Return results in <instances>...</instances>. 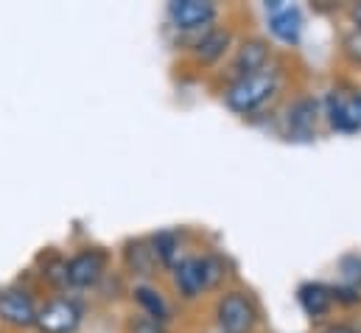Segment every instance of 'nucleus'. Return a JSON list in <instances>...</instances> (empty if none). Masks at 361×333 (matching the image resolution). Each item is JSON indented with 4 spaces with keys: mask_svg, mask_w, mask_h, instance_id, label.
Returning <instances> with one entry per match:
<instances>
[{
    "mask_svg": "<svg viewBox=\"0 0 361 333\" xmlns=\"http://www.w3.org/2000/svg\"><path fill=\"white\" fill-rule=\"evenodd\" d=\"M126 333H166V325H157V322H152L149 317L137 314L135 320H129V325H126Z\"/></svg>",
    "mask_w": 361,
    "mask_h": 333,
    "instance_id": "obj_20",
    "label": "nucleus"
},
{
    "mask_svg": "<svg viewBox=\"0 0 361 333\" xmlns=\"http://www.w3.org/2000/svg\"><path fill=\"white\" fill-rule=\"evenodd\" d=\"M166 17H169V23L180 34H190L193 37V34L216 25L219 6L213 0H171L166 6Z\"/></svg>",
    "mask_w": 361,
    "mask_h": 333,
    "instance_id": "obj_9",
    "label": "nucleus"
},
{
    "mask_svg": "<svg viewBox=\"0 0 361 333\" xmlns=\"http://www.w3.org/2000/svg\"><path fill=\"white\" fill-rule=\"evenodd\" d=\"M331 297H334V305H342V308L361 305V289L348 286V283H334L331 286Z\"/></svg>",
    "mask_w": 361,
    "mask_h": 333,
    "instance_id": "obj_18",
    "label": "nucleus"
},
{
    "mask_svg": "<svg viewBox=\"0 0 361 333\" xmlns=\"http://www.w3.org/2000/svg\"><path fill=\"white\" fill-rule=\"evenodd\" d=\"M317 333H361V325L350 320H328L317 328Z\"/></svg>",
    "mask_w": 361,
    "mask_h": 333,
    "instance_id": "obj_21",
    "label": "nucleus"
},
{
    "mask_svg": "<svg viewBox=\"0 0 361 333\" xmlns=\"http://www.w3.org/2000/svg\"><path fill=\"white\" fill-rule=\"evenodd\" d=\"M322 121L331 132L356 135L361 132V92L334 87L322 98Z\"/></svg>",
    "mask_w": 361,
    "mask_h": 333,
    "instance_id": "obj_7",
    "label": "nucleus"
},
{
    "mask_svg": "<svg viewBox=\"0 0 361 333\" xmlns=\"http://www.w3.org/2000/svg\"><path fill=\"white\" fill-rule=\"evenodd\" d=\"M322 121V101L300 92L294 98L286 101V109L280 115V132L288 140H314L317 138V126Z\"/></svg>",
    "mask_w": 361,
    "mask_h": 333,
    "instance_id": "obj_4",
    "label": "nucleus"
},
{
    "mask_svg": "<svg viewBox=\"0 0 361 333\" xmlns=\"http://www.w3.org/2000/svg\"><path fill=\"white\" fill-rule=\"evenodd\" d=\"M339 274H342L339 283H348V286L361 289V255H356V252L345 255V258L339 260Z\"/></svg>",
    "mask_w": 361,
    "mask_h": 333,
    "instance_id": "obj_17",
    "label": "nucleus"
},
{
    "mask_svg": "<svg viewBox=\"0 0 361 333\" xmlns=\"http://www.w3.org/2000/svg\"><path fill=\"white\" fill-rule=\"evenodd\" d=\"M286 87V73L280 65H271L261 73L252 76H241L233 82H224L221 87V101L233 115L241 118H252L264 109H269L271 104L280 98Z\"/></svg>",
    "mask_w": 361,
    "mask_h": 333,
    "instance_id": "obj_2",
    "label": "nucleus"
},
{
    "mask_svg": "<svg viewBox=\"0 0 361 333\" xmlns=\"http://www.w3.org/2000/svg\"><path fill=\"white\" fill-rule=\"evenodd\" d=\"M109 269V252L85 247L68 258V289H95Z\"/></svg>",
    "mask_w": 361,
    "mask_h": 333,
    "instance_id": "obj_10",
    "label": "nucleus"
},
{
    "mask_svg": "<svg viewBox=\"0 0 361 333\" xmlns=\"http://www.w3.org/2000/svg\"><path fill=\"white\" fill-rule=\"evenodd\" d=\"M350 20H353V28L361 31V3H353V6H350Z\"/></svg>",
    "mask_w": 361,
    "mask_h": 333,
    "instance_id": "obj_22",
    "label": "nucleus"
},
{
    "mask_svg": "<svg viewBox=\"0 0 361 333\" xmlns=\"http://www.w3.org/2000/svg\"><path fill=\"white\" fill-rule=\"evenodd\" d=\"M342 56H345L350 65L361 68V31L359 28H350V31L342 37Z\"/></svg>",
    "mask_w": 361,
    "mask_h": 333,
    "instance_id": "obj_19",
    "label": "nucleus"
},
{
    "mask_svg": "<svg viewBox=\"0 0 361 333\" xmlns=\"http://www.w3.org/2000/svg\"><path fill=\"white\" fill-rule=\"evenodd\" d=\"M233 45H235V37L230 25H210L190 37L185 54L199 71H210V68H219L233 54Z\"/></svg>",
    "mask_w": 361,
    "mask_h": 333,
    "instance_id": "obj_5",
    "label": "nucleus"
},
{
    "mask_svg": "<svg viewBox=\"0 0 361 333\" xmlns=\"http://www.w3.org/2000/svg\"><path fill=\"white\" fill-rule=\"evenodd\" d=\"M271 65H274L271 42L261 34H250V37H244L233 45V54H230V62H227V71H224V82L261 73Z\"/></svg>",
    "mask_w": 361,
    "mask_h": 333,
    "instance_id": "obj_6",
    "label": "nucleus"
},
{
    "mask_svg": "<svg viewBox=\"0 0 361 333\" xmlns=\"http://www.w3.org/2000/svg\"><path fill=\"white\" fill-rule=\"evenodd\" d=\"M123 269L137 277L140 283H152L163 269L154 258V252L149 247V238H135V241H126L123 247Z\"/></svg>",
    "mask_w": 361,
    "mask_h": 333,
    "instance_id": "obj_14",
    "label": "nucleus"
},
{
    "mask_svg": "<svg viewBox=\"0 0 361 333\" xmlns=\"http://www.w3.org/2000/svg\"><path fill=\"white\" fill-rule=\"evenodd\" d=\"M132 300L137 303L140 314L149 317L157 325H169L174 320L171 317V303L166 300V294L154 283H135L132 286Z\"/></svg>",
    "mask_w": 361,
    "mask_h": 333,
    "instance_id": "obj_15",
    "label": "nucleus"
},
{
    "mask_svg": "<svg viewBox=\"0 0 361 333\" xmlns=\"http://www.w3.org/2000/svg\"><path fill=\"white\" fill-rule=\"evenodd\" d=\"M171 289L180 303H199L210 291L227 289L230 263L219 252H185L171 266Z\"/></svg>",
    "mask_w": 361,
    "mask_h": 333,
    "instance_id": "obj_1",
    "label": "nucleus"
},
{
    "mask_svg": "<svg viewBox=\"0 0 361 333\" xmlns=\"http://www.w3.org/2000/svg\"><path fill=\"white\" fill-rule=\"evenodd\" d=\"M213 322L219 333H258L264 317L258 300L247 289L227 286L213 300Z\"/></svg>",
    "mask_w": 361,
    "mask_h": 333,
    "instance_id": "obj_3",
    "label": "nucleus"
},
{
    "mask_svg": "<svg viewBox=\"0 0 361 333\" xmlns=\"http://www.w3.org/2000/svg\"><path fill=\"white\" fill-rule=\"evenodd\" d=\"M39 305L34 303L31 291L20 286H3L0 289V322L11 331H31L37 325Z\"/></svg>",
    "mask_w": 361,
    "mask_h": 333,
    "instance_id": "obj_11",
    "label": "nucleus"
},
{
    "mask_svg": "<svg viewBox=\"0 0 361 333\" xmlns=\"http://www.w3.org/2000/svg\"><path fill=\"white\" fill-rule=\"evenodd\" d=\"M297 305L302 308V314L322 325L328 322L331 311H334V297H331V286L322 283V280H305L297 286Z\"/></svg>",
    "mask_w": 361,
    "mask_h": 333,
    "instance_id": "obj_13",
    "label": "nucleus"
},
{
    "mask_svg": "<svg viewBox=\"0 0 361 333\" xmlns=\"http://www.w3.org/2000/svg\"><path fill=\"white\" fill-rule=\"evenodd\" d=\"M264 8H267V17H269L267 23H269L271 37H274L277 42L288 45V48L300 45V37H302V31H305L302 8H300V6H291V3H286V0H271Z\"/></svg>",
    "mask_w": 361,
    "mask_h": 333,
    "instance_id": "obj_12",
    "label": "nucleus"
},
{
    "mask_svg": "<svg viewBox=\"0 0 361 333\" xmlns=\"http://www.w3.org/2000/svg\"><path fill=\"white\" fill-rule=\"evenodd\" d=\"M85 322V305L76 297L56 294L37 311V331L39 333H76Z\"/></svg>",
    "mask_w": 361,
    "mask_h": 333,
    "instance_id": "obj_8",
    "label": "nucleus"
},
{
    "mask_svg": "<svg viewBox=\"0 0 361 333\" xmlns=\"http://www.w3.org/2000/svg\"><path fill=\"white\" fill-rule=\"evenodd\" d=\"M149 247H152V252H154V258H157V263H160L163 272H171V266L185 255L180 236L174 230H160V233L149 236Z\"/></svg>",
    "mask_w": 361,
    "mask_h": 333,
    "instance_id": "obj_16",
    "label": "nucleus"
}]
</instances>
